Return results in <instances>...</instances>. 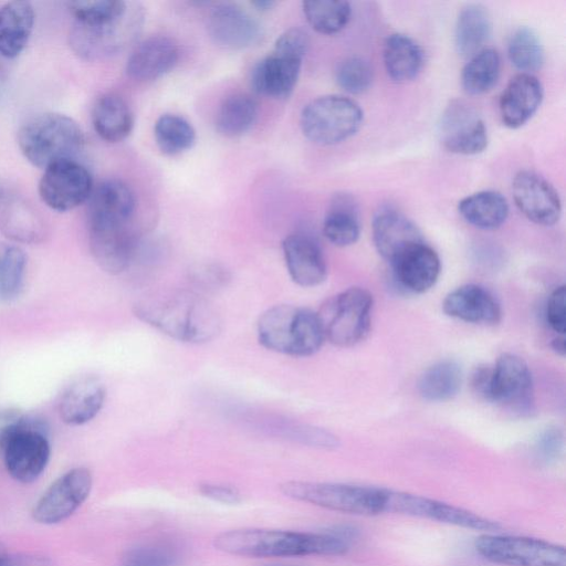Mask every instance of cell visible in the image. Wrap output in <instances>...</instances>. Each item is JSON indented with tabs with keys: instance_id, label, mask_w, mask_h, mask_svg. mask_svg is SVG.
<instances>
[{
	"instance_id": "obj_1",
	"label": "cell",
	"mask_w": 566,
	"mask_h": 566,
	"mask_svg": "<svg viewBox=\"0 0 566 566\" xmlns=\"http://www.w3.org/2000/svg\"><path fill=\"white\" fill-rule=\"evenodd\" d=\"M216 549L237 556L270 558L338 556L349 549L348 539L332 533H307L272 528H237L213 539Z\"/></svg>"
},
{
	"instance_id": "obj_2",
	"label": "cell",
	"mask_w": 566,
	"mask_h": 566,
	"mask_svg": "<svg viewBox=\"0 0 566 566\" xmlns=\"http://www.w3.org/2000/svg\"><path fill=\"white\" fill-rule=\"evenodd\" d=\"M145 323L180 342H209L220 331V319L207 301L188 292L147 296L134 305Z\"/></svg>"
},
{
	"instance_id": "obj_3",
	"label": "cell",
	"mask_w": 566,
	"mask_h": 566,
	"mask_svg": "<svg viewBox=\"0 0 566 566\" xmlns=\"http://www.w3.org/2000/svg\"><path fill=\"white\" fill-rule=\"evenodd\" d=\"M84 143V133L78 124L59 113L33 116L18 133V145L24 158L43 169L61 160L75 159Z\"/></svg>"
},
{
	"instance_id": "obj_4",
	"label": "cell",
	"mask_w": 566,
	"mask_h": 566,
	"mask_svg": "<svg viewBox=\"0 0 566 566\" xmlns=\"http://www.w3.org/2000/svg\"><path fill=\"white\" fill-rule=\"evenodd\" d=\"M260 343L268 349L295 357L315 354L325 340L316 312L292 305H275L258 322Z\"/></svg>"
},
{
	"instance_id": "obj_5",
	"label": "cell",
	"mask_w": 566,
	"mask_h": 566,
	"mask_svg": "<svg viewBox=\"0 0 566 566\" xmlns=\"http://www.w3.org/2000/svg\"><path fill=\"white\" fill-rule=\"evenodd\" d=\"M281 492L293 500L340 513L373 516L385 513L386 489L347 483L289 481Z\"/></svg>"
},
{
	"instance_id": "obj_6",
	"label": "cell",
	"mask_w": 566,
	"mask_h": 566,
	"mask_svg": "<svg viewBox=\"0 0 566 566\" xmlns=\"http://www.w3.org/2000/svg\"><path fill=\"white\" fill-rule=\"evenodd\" d=\"M373 305V295L363 287H349L328 298L316 312L325 340L338 347L364 340L370 329Z\"/></svg>"
},
{
	"instance_id": "obj_7",
	"label": "cell",
	"mask_w": 566,
	"mask_h": 566,
	"mask_svg": "<svg viewBox=\"0 0 566 566\" xmlns=\"http://www.w3.org/2000/svg\"><path fill=\"white\" fill-rule=\"evenodd\" d=\"M363 119L364 113L355 101L340 95H325L303 108L300 124L307 139L327 146L355 135Z\"/></svg>"
},
{
	"instance_id": "obj_8",
	"label": "cell",
	"mask_w": 566,
	"mask_h": 566,
	"mask_svg": "<svg viewBox=\"0 0 566 566\" xmlns=\"http://www.w3.org/2000/svg\"><path fill=\"white\" fill-rule=\"evenodd\" d=\"M476 552L503 566H566L563 545L544 539L485 533L475 539Z\"/></svg>"
},
{
	"instance_id": "obj_9",
	"label": "cell",
	"mask_w": 566,
	"mask_h": 566,
	"mask_svg": "<svg viewBox=\"0 0 566 566\" xmlns=\"http://www.w3.org/2000/svg\"><path fill=\"white\" fill-rule=\"evenodd\" d=\"M474 386L489 400L515 410L530 407L533 382L525 360L511 353L502 354L490 369L474 375Z\"/></svg>"
},
{
	"instance_id": "obj_10",
	"label": "cell",
	"mask_w": 566,
	"mask_h": 566,
	"mask_svg": "<svg viewBox=\"0 0 566 566\" xmlns=\"http://www.w3.org/2000/svg\"><path fill=\"white\" fill-rule=\"evenodd\" d=\"M385 512L416 516L458 527L496 533L500 523L427 496L386 489Z\"/></svg>"
},
{
	"instance_id": "obj_11",
	"label": "cell",
	"mask_w": 566,
	"mask_h": 566,
	"mask_svg": "<svg viewBox=\"0 0 566 566\" xmlns=\"http://www.w3.org/2000/svg\"><path fill=\"white\" fill-rule=\"evenodd\" d=\"M92 191L91 172L75 159L61 160L49 166L39 181L41 200L60 212L78 207L90 198Z\"/></svg>"
},
{
	"instance_id": "obj_12",
	"label": "cell",
	"mask_w": 566,
	"mask_h": 566,
	"mask_svg": "<svg viewBox=\"0 0 566 566\" xmlns=\"http://www.w3.org/2000/svg\"><path fill=\"white\" fill-rule=\"evenodd\" d=\"M92 474L74 468L56 479L35 503L32 515L41 524H55L71 516L88 497Z\"/></svg>"
},
{
	"instance_id": "obj_13",
	"label": "cell",
	"mask_w": 566,
	"mask_h": 566,
	"mask_svg": "<svg viewBox=\"0 0 566 566\" xmlns=\"http://www.w3.org/2000/svg\"><path fill=\"white\" fill-rule=\"evenodd\" d=\"M439 136L443 147L454 154L476 155L488 146L485 124L476 109L464 101H451L442 112Z\"/></svg>"
},
{
	"instance_id": "obj_14",
	"label": "cell",
	"mask_w": 566,
	"mask_h": 566,
	"mask_svg": "<svg viewBox=\"0 0 566 566\" xmlns=\"http://www.w3.org/2000/svg\"><path fill=\"white\" fill-rule=\"evenodd\" d=\"M144 22L140 9L126 20L105 27H92L75 22L70 33L73 51L86 60H97L119 51L139 33Z\"/></svg>"
},
{
	"instance_id": "obj_15",
	"label": "cell",
	"mask_w": 566,
	"mask_h": 566,
	"mask_svg": "<svg viewBox=\"0 0 566 566\" xmlns=\"http://www.w3.org/2000/svg\"><path fill=\"white\" fill-rule=\"evenodd\" d=\"M512 195L518 210L532 222L549 227L562 214V201L553 185L533 170H520L512 180Z\"/></svg>"
},
{
	"instance_id": "obj_16",
	"label": "cell",
	"mask_w": 566,
	"mask_h": 566,
	"mask_svg": "<svg viewBox=\"0 0 566 566\" xmlns=\"http://www.w3.org/2000/svg\"><path fill=\"white\" fill-rule=\"evenodd\" d=\"M44 430V426L27 429L3 448L6 469L14 480L30 483L44 471L51 452Z\"/></svg>"
},
{
	"instance_id": "obj_17",
	"label": "cell",
	"mask_w": 566,
	"mask_h": 566,
	"mask_svg": "<svg viewBox=\"0 0 566 566\" xmlns=\"http://www.w3.org/2000/svg\"><path fill=\"white\" fill-rule=\"evenodd\" d=\"M0 231L21 243H38L45 237L43 218L14 188L0 185Z\"/></svg>"
},
{
	"instance_id": "obj_18",
	"label": "cell",
	"mask_w": 566,
	"mask_h": 566,
	"mask_svg": "<svg viewBox=\"0 0 566 566\" xmlns=\"http://www.w3.org/2000/svg\"><path fill=\"white\" fill-rule=\"evenodd\" d=\"M91 253L106 272L118 274L126 270L137 249V234L132 226L88 227Z\"/></svg>"
},
{
	"instance_id": "obj_19",
	"label": "cell",
	"mask_w": 566,
	"mask_h": 566,
	"mask_svg": "<svg viewBox=\"0 0 566 566\" xmlns=\"http://www.w3.org/2000/svg\"><path fill=\"white\" fill-rule=\"evenodd\" d=\"M208 31L219 46L241 50L259 42L262 30L259 22L241 7L223 3L212 10Z\"/></svg>"
},
{
	"instance_id": "obj_20",
	"label": "cell",
	"mask_w": 566,
	"mask_h": 566,
	"mask_svg": "<svg viewBox=\"0 0 566 566\" xmlns=\"http://www.w3.org/2000/svg\"><path fill=\"white\" fill-rule=\"evenodd\" d=\"M87 219L92 226H130L135 211V196L122 180L102 181L88 198Z\"/></svg>"
},
{
	"instance_id": "obj_21",
	"label": "cell",
	"mask_w": 566,
	"mask_h": 566,
	"mask_svg": "<svg viewBox=\"0 0 566 566\" xmlns=\"http://www.w3.org/2000/svg\"><path fill=\"white\" fill-rule=\"evenodd\" d=\"M398 282L408 291L423 293L430 290L440 274V259L424 241L415 243L390 262Z\"/></svg>"
},
{
	"instance_id": "obj_22",
	"label": "cell",
	"mask_w": 566,
	"mask_h": 566,
	"mask_svg": "<svg viewBox=\"0 0 566 566\" xmlns=\"http://www.w3.org/2000/svg\"><path fill=\"white\" fill-rule=\"evenodd\" d=\"M543 95L542 83L533 74L518 73L513 76L499 101L503 124L512 129L526 124L538 109Z\"/></svg>"
},
{
	"instance_id": "obj_23",
	"label": "cell",
	"mask_w": 566,
	"mask_h": 566,
	"mask_svg": "<svg viewBox=\"0 0 566 566\" xmlns=\"http://www.w3.org/2000/svg\"><path fill=\"white\" fill-rule=\"evenodd\" d=\"M443 312L468 323L494 325L502 310L495 296L478 284H465L450 292L442 303Z\"/></svg>"
},
{
	"instance_id": "obj_24",
	"label": "cell",
	"mask_w": 566,
	"mask_h": 566,
	"mask_svg": "<svg viewBox=\"0 0 566 566\" xmlns=\"http://www.w3.org/2000/svg\"><path fill=\"white\" fill-rule=\"evenodd\" d=\"M105 397V386L99 378L82 376L72 381L61 394L57 401L59 416L66 424H84L99 412Z\"/></svg>"
},
{
	"instance_id": "obj_25",
	"label": "cell",
	"mask_w": 566,
	"mask_h": 566,
	"mask_svg": "<svg viewBox=\"0 0 566 566\" xmlns=\"http://www.w3.org/2000/svg\"><path fill=\"white\" fill-rule=\"evenodd\" d=\"M285 264L292 280L304 287L323 283L327 275L324 255L318 244L301 233L287 235L283 243Z\"/></svg>"
},
{
	"instance_id": "obj_26",
	"label": "cell",
	"mask_w": 566,
	"mask_h": 566,
	"mask_svg": "<svg viewBox=\"0 0 566 566\" xmlns=\"http://www.w3.org/2000/svg\"><path fill=\"white\" fill-rule=\"evenodd\" d=\"M373 241L378 253L391 262L407 248L424 240L419 228L403 213L384 208L374 217Z\"/></svg>"
},
{
	"instance_id": "obj_27",
	"label": "cell",
	"mask_w": 566,
	"mask_h": 566,
	"mask_svg": "<svg viewBox=\"0 0 566 566\" xmlns=\"http://www.w3.org/2000/svg\"><path fill=\"white\" fill-rule=\"evenodd\" d=\"M303 57L273 51L252 70L251 84L261 95L282 98L296 85Z\"/></svg>"
},
{
	"instance_id": "obj_28",
	"label": "cell",
	"mask_w": 566,
	"mask_h": 566,
	"mask_svg": "<svg viewBox=\"0 0 566 566\" xmlns=\"http://www.w3.org/2000/svg\"><path fill=\"white\" fill-rule=\"evenodd\" d=\"M178 56V46L170 38L154 35L134 49L127 60L126 72L136 81H153L169 72Z\"/></svg>"
},
{
	"instance_id": "obj_29",
	"label": "cell",
	"mask_w": 566,
	"mask_h": 566,
	"mask_svg": "<svg viewBox=\"0 0 566 566\" xmlns=\"http://www.w3.org/2000/svg\"><path fill=\"white\" fill-rule=\"evenodd\" d=\"M34 9L28 1H10L0 7V54L18 56L33 31Z\"/></svg>"
},
{
	"instance_id": "obj_30",
	"label": "cell",
	"mask_w": 566,
	"mask_h": 566,
	"mask_svg": "<svg viewBox=\"0 0 566 566\" xmlns=\"http://www.w3.org/2000/svg\"><path fill=\"white\" fill-rule=\"evenodd\" d=\"M92 123L101 138L109 143H117L130 134L134 117L122 96L107 93L96 99L92 109Z\"/></svg>"
},
{
	"instance_id": "obj_31",
	"label": "cell",
	"mask_w": 566,
	"mask_h": 566,
	"mask_svg": "<svg viewBox=\"0 0 566 566\" xmlns=\"http://www.w3.org/2000/svg\"><path fill=\"white\" fill-rule=\"evenodd\" d=\"M458 211L471 226L482 230H493L505 222L510 208L501 192L482 190L460 200Z\"/></svg>"
},
{
	"instance_id": "obj_32",
	"label": "cell",
	"mask_w": 566,
	"mask_h": 566,
	"mask_svg": "<svg viewBox=\"0 0 566 566\" xmlns=\"http://www.w3.org/2000/svg\"><path fill=\"white\" fill-rule=\"evenodd\" d=\"M357 203L347 193L333 197L329 209L323 221L325 238L337 247L354 244L360 234Z\"/></svg>"
},
{
	"instance_id": "obj_33",
	"label": "cell",
	"mask_w": 566,
	"mask_h": 566,
	"mask_svg": "<svg viewBox=\"0 0 566 566\" xmlns=\"http://www.w3.org/2000/svg\"><path fill=\"white\" fill-rule=\"evenodd\" d=\"M382 55L387 74L396 82L413 80L423 64L420 45L402 33H394L386 39Z\"/></svg>"
},
{
	"instance_id": "obj_34",
	"label": "cell",
	"mask_w": 566,
	"mask_h": 566,
	"mask_svg": "<svg viewBox=\"0 0 566 566\" xmlns=\"http://www.w3.org/2000/svg\"><path fill=\"white\" fill-rule=\"evenodd\" d=\"M492 20L488 9L480 3L464 6L457 18L454 43L459 54L472 56L489 40Z\"/></svg>"
},
{
	"instance_id": "obj_35",
	"label": "cell",
	"mask_w": 566,
	"mask_h": 566,
	"mask_svg": "<svg viewBox=\"0 0 566 566\" xmlns=\"http://www.w3.org/2000/svg\"><path fill=\"white\" fill-rule=\"evenodd\" d=\"M501 72V57L493 48H483L472 56L461 72V84L470 95L489 92L497 82Z\"/></svg>"
},
{
	"instance_id": "obj_36",
	"label": "cell",
	"mask_w": 566,
	"mask_h": 566,
	"mask_svg": "<svg viewBox=\"0 0 566 566\" xmlns=\"http://www.w3.org/2000/svg\"><path fill=\"white\" fill-rule=\"evenodd\" d=\"M258 117V104L247 94L228 96L220 105L216 126L227 137H238L247 133Z\"/></svg>"
},
{
	"instance_id": "obj_37",
	"label": "cell",
	"mask_w": 566,
	"mask_h": 566,
	"mask_svg": "<svg viewBox=\"0 0 566 566\" xmlns=\"http://www.w3.org/2000/svg\"><path fill=\"white\" fill-rule=\"evenodd\" d=\"M67 6L75 22L92 27L119 23L140 10L138 6L130 8L129 3L118 0L72 1Z\"/></svg>"
},
{
	"instance_id": "obj_38",
	"label": "cell",
	"mask_w": 566,
	"mask_h": 566,
	"mask_svg": "<svg viewBox=\"0 0 566 566\" xmlns=\"http://www.w3.org/2000/svg\"><path fill=\"white\" fill-rule=\"evenodd\" d=\"M462 382V371L452 360L430 366L420 377L419 392L429 401H446L454 397Z\"/></svg>"
},
{
	"instance_id": "obj_39",
	"label": "cell",
	"mask_w": 566,
	"mask_h": 566,
	"mask_svg": "<svg viewBox=\"0 0 566 566\" xmlns=\"http://www.w3.org/2000/svg\"><path fill=\"white\" fill-rule=\"evenodd\" d=\"M303 12L311 27L323 34L343 30L352 14L349 2L340 0H310L302 3Z\"/></svg>"
},
{
	"instance_id": "obj_40",
	"label": "cell",
	"mask_w": 566,
	"mask_h": 566,
	"mask_svg": "<svg viewBox=\"0 0 566 566\" xmlns=\"http://www.w3.org/2000/svg\"><path fill=\"white\" fill-rule=\"evenodd\" d=\"M507 55L521 73L532 74L539 70L544 63V48L538 34L528 27L514 30L507 42Z\"/></svg>"
},
{
	"instance_id": "obj_41",
	"label": "cell",
	"mask_w": 566,
	"mask_h": 566,
	"mask_svg": "<svg viewBox=\"0 0 566 566\" xmlns=\"http://www.w3.org/2000/svg\"><path fill=\"white\" fill-rule=\"evenodd\" d=\"M155 140L158 148L166 155H177L192 147L196 132L184 117L164 114L154 126Z\"/></svg>"
},
{
	"instance_id": "obj_42",
	"label": "cell",
	"mask_w": 566,
	"mask_h": 566,
	"mask_svg": "<svg viewBox=\"0 0 566 566\" xmlns=\"http://www.w3.org/2000/svg\"><path fill=\"white\" fill-rule=\"evenodd\" d=\"M27 255L17 245L0 242V301L17 298L23 287Z\"/></svg>"
},
{
	"instance_id": "obj_43",
	"label": "cell",
	"mask_w": 566,
	"mask_h": 566,
	"mask_svg": "<svg viewBox=\"0 0 566 566\" xmlns=\"http://www.w3.org/2000/svg\"><path fill=\"white\" fill-rule=\"evenodd\" d=\"M179 555L166 544L149 543L130 548L119 566H179Z\"/></svg>"
},
{
	"instance_id": "obj_44",
	"label": "cell",
	"mask_w": 566,
	"mask_h": 566,
	"mask_svg": "<svg viewBox=\"0 0 566 566\" xmlns=\"http://www.w3.org/2000/svg\"><path fill=\"white\" fill-rule=\"evenodd\" d=\"M336 82L350 94H360L368 90L373 82V69L368 61L360 56L343 60L336 69Z\"/></svg>"
},
{
	"instance_id": "obj_45",
	"label": "cell",
	"mask_w": 566,
	"mask_h": 566,
	"mask_svg": "<svg viewBox=\"0 0 566 566\" xmlns=\"http://www.w3.org/2000/svg\"><path fill=\"white\" fill-rule=\"evenodd\" d=\"M43 426L40 420L15 408L0 409V450L20 432Z\"/></svg>"
},
{
	"instance_id": "obj_46",
	"label": "cell",
	"mask_w": 566,
	"mask_h": 566,
	"mask_svg": "<svg viewBox=\"0 0 566 566\" xmlns=\"http://www.w3.org/2000/svg\"><path fill=\"white\" fill-rule=\"evenodd\" d=\"M546 319L551 328L562 336L566 331V287H556L546 306Z\"/></svg>"
},
{
	"instance_id": "obj_47",
	"label": "cell",
	"mask_w": 566,
	"mask_h": 566,
	"mask_svg": "<svg viewBox=\"0 0 566 566\" xmlns=\"http://www.w3.org/2000/svg\"><path fill=\"white\" fill-rule=\"evenodd\" d=\"M308 46V36L305 31L292 28L283 32L275 41V52L304 57Z\"/></svg>"
},
{
	"instance_id": "obj_48",
	"label": "cell",
	"mask_w": 566,
	"mask_h": 566,
	"mask_svg": "<svg viewBox=\"0 0 566 566\" xmlns=\"http://www.w3.org/2000/svg\"><path fill=\"white\" fill-rule=\"evenodd\" d=\"M192 279L201 289H216L227 283V271L216 264L199 265L192 271Z\"/></svg>"
},
{
	"instance_id": "obj_49",
	"label": "cell",
	"mask_w": 566,
	"mask_h": 566,
	"mask_svg": "<svg viewBox=\"0 0 566 566\" xmlns=\"http://www.w3.org/2000/svg\"><path fill=\"white\" fill-rule=\"evenodd\" d=\"M199 490L203 496L216 502L224 504H237L241 501L239 491L231 486L206 483L200 485Z\"/></svg>"
},
{
	"instance_id": "obj_50",
	"label": "cell",
	"mask_w": 566,
	"mask_h": 566,
	"mask_svg": "<svg viewBox=\"0 0 566 566\" xmlns=\"http://www.w3.org/2000/svg\"><path fill=\"white\" fill-rule=\"evenodd\" d=\"M51 560L36 554H13L0 553V566H51Z\"/></svg>"
},
{
	"instance_id": "obj_51",
	"label": "cell",
	"mask_w": 566,
	"mask_h": 566,
	"mask_svg": "<svg viewBox=\"0 0 566 566\" xmlns=\"http://www.w3.org/2000/svg\"><path fill=\"white\" fill-rule=\"evenodd\" d=\"M539 450H541V453L542 455L546 459V460H551L553 458L556 457V454L558 453V450H559V440L556 439V437H546L543 439V441L541 442V446H539Z\"/></svg>"
},
{
	"instance_id": "obj_52",
	"label": "cell",
	"mask_w": 566,
	"mask_h": 566,
	"mask_svg": "<svg viewBox=\"0 0 566 566\" xmlns=\"http://www.w3.org/2000/svg\"><path fill=\"white\" fill-rule=\"evenodd\" d=\"M252 6H254L258 10L266 11L272 9L276 2L272 0H256L251 2Z\"/></svg>"
},
{
	"instance_id": "obj_53",
	"label": "cell",
	"mask_w": 566,
	"mask_h": 566,
	"mask_svg": "<svg viewBox=\"0 0 566 566\" xmlns=\"http://www.w3.org/2000/svg\"><path fill=\"white\" fill-rule=\"evenodd\" d=\"M553 348L555 349L556 353H558L562 356L565 354V338H564V336L554 339Z\"/></svg>"
},
{
	"instance_id": "obj_54",
	"label": "cell",
	"mask_w": 566,
	"mask_h": 566,
	"mask_svg": "<svg viewBox=\"0 0 566 566\" xmlns=\"http://www.w3.org/2000/svg\"><path fill=\"white\" fill-rule=\"evenodd\" d=\"M269 566H287V565H269Z\"/></svg>"
},
{
	"instance_id": "obj_55",
	"label": "cell",
	"mask_w": 566,
	"mask_h": 566,
	"mask_svg": "<svg viewBox=\"0 0 566 566\" xmlns=\"http://www.w3.org/2000/svg\"><path fill=\"white\" fill-rule=\"evenodd\" d=\"M2 552V549L0 548V553Z\"/></svg>"
}]
</instances>
